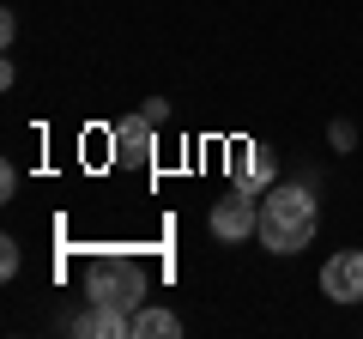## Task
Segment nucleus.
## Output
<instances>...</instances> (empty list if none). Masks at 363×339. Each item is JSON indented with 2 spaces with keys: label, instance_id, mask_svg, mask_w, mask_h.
<instances>
[{
  "label": "nucleus",
  "instance_id": "obj_1",
  "mask_svg": "<svg viewBox=\"0 0 363 339\" xmlns=\"http://www.w3.org/2000/svg\"><path fill=\"white\" fill-rule=\"evenodd\" d=\"M260 248L272 255H297V248L315 243V194L309 182H272L260 194Z\"/></svg>",
  "mask_w": 363,
  "mask_h": 339
},
{
  "label": "nucleus",
  "instance_id": "obj_2",
  "mask_svg": "<svg viewBox=\"0 0 363 339\" xmlns=\"http://www.w3.org/2000/svg\"><path fill=\"white\" fill-rule=\"evenodd\" d=\"M85 303H104V309H121L133 315L145 303V273L133 261H104L85 273Z\"/></svg>",
  "mask_w": 363,
  "mask_h": 339
},
{
  "label": "nucleus",
  "instance_id": "obj_3",
  "mask_svg": "<svg viewBox=\"0 0 363 339\" xmlns=\"http://www.w3.org/2000/svg\"><path fill=\"white\" fill-rule=\"evenodd\" d=\"M255 230H260V200L230 188V194L212 206V236H218V243H242V236H255Z\"/></svg>",
  "mask_w": 363,
  "mask_h": 339
},
{
  "label": "nucleus",
  "instance_id": "obj_4",
  "mask_svg": "<svg viewBox=\"0 0 363 339\" xmlns=\"http://www.w3.org/2000/svg\"><path fill=\"white\" fill-rule=\"evenodd\" d=\"M279 182V170H272V152H260V145H236L230 152V188L236 194H267V188Z\"/></svg>",
  "mask_w": 363,
  "mask_h": 339
},
{
  "label": "nucleus",
  "instance_id": "obj_5",
  "mask_svg": "<svg viewBox=\"0 0 363 339\" xmlns=\"http://www.w3.org/2000/svg\"><path fill=\"white\" fill-rule=\"evenodd\" d=\"M321 291L333 303H363V248H339L321 267Z\"/></svg>",
  "mask_w": 363,
  "mask_h": 339
},
{
  "label": "nucleus",
  "instance_id": "obj_6",
  "mask_svg": "<svg viewBox=\"0 0 363 339\" xmlns=\"http://www.w3.org/2000/svg\"><path fill=\"white\" fill-rule=\"evenodd\" d=\"M109 140H116V157H121V164H145V157H152V145H157V121L140 109V116L116 121V128H109Z\"/></svg>",
  "mask_w": 363,
  "mask_h": 339
},
{
  "label": "nucleus",
  "instance_id": "obj_7",
  "mask_svg": "<svg viewBox=\"0 0 363 339\" xmlns=\"http://www.w3.org/2000/svg\"><path fill=\"white\" fill-rule=\"evenodd\" d=\"M79 333H91V339H133V315H121V309H104V303H91L85 315H79Z\"/></svg>",
  "mask_w": 363,
  "mask_h": 339
},
{
  "label": "nucleus",
  "instance_id": "obj_8",
  "mask_svg": "<svg viewBox=\"0 0 363 339\" xmlns=\"http://www.w3.org/2000/svg\"><path fill=\"white\" fill-rule=\"evenodd\" d=\"M182 333V315L157 309V303H140L133 309V339H176Z\"/></svg>",
  "mask_w": 363,
  "mask_h": 339
},
{
  "label": "nucleus",
  "instance_id": "obj_9",
  "mask_svg": "<svg viewBox=\"0 0 363 339\" xmlns=\"http://www.w3.org/2000/svg\"><path fill=\"white\" fill-rule=\"evenodd\" d=\"M18 261H25V255H18V243L6 236V243H0V279H18Z\"/></svg>",
  "mask_w": 363,
  "mask_h": 339
},
{
  "label": "nucleus",
  "instance_id": "obj_10",
  "mask_svg": "<svg viewBox=\"0 0 363 339\" xmlns=\"http://www.w3.org/2000/svg\"><path fill=\"white\" fill-rule=\"evenodd\" d=\"M327 140H333V152H351V145H357V128H351V121H333Z\"/></svg>",
  "mask_w": 363,
  "mask_h": 339
},
{
  "label": "nucleus",
  "instance_id": "obj_11",
  "mask_svg": "<svg viewBox=\"0 0 363 339\" xmlns=\"http://www.w3.org/2000/svg\"><path fill=\"white\" fill-rule=\"evenodd\" d=\"M140 109H145V116H152V121H157V128H164V121H169V104H164V97H145V104H140Z\"/></svg>",
  "mask_w": 363,
  "mask_h": 339
}]
</instances>
